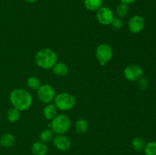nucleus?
<instances>
[{
  "instance_id": "5701e85b",
  "label": "nucleus",
  "mask_w": 156,
  "mask_h": 155,
  "mask_svg": "<svg viewBox=\"0 0 156 155\" xmlns=\"http://www.w3.org/2000/svg\"><path fill=\"white\" fill-rule=\"evenodd\" d=\"M138 81V86L140 89L143 90V91H145V90L147 89L148 87H149V80L146 78L142 77Z\"/></svg>"
},
{
  "instance_id": "ddd939ff",
  "label": "nucleus",
  "mask_w": 156,
  "mask_h": 155,
  "mask_svg": "<svg viewBox=\"0 0 156 155\" xmlns=\"http://www.w3.org/2000/svg\"><path fill=\"white\" fill-rule=\"evenodd\" d=\"M84 5L88 10L91 11V12H96L102 7L103 0H85Z\"/></svg>"
},
{
  "instance_id": "20e7f679",
  "label": "nucleus",
  "mask_w": 156,
  "mask_h": 155,
  "mask_svg": "<svg viewBox=\"0 0 156 155\" xmlns=\"http://www.w3.org/2000/svg\"><path fill=\"white\" fill-rule=\"evenodd\" d=\"M55 106L62 111H67L73 109L76 105V99L74 96L69 93H60L55 96Z\"/></svg>"
},
{
  "instance_id": "2eb2a0df",
  "label": "nucleus",
  "mask_w": 156,
  "mask_h": 155,
  "mask_svg": "<svg viewBox=\"0 0 156 155\" xmlns=\"http://www.w3.org/2000/svg\"><path fill=\"white\" fill-rule=\"evenodd\" d=\"M15 142V137L10 133L3 135L0 138V144L5 147H9L13 145Z\"/></svg>"
},
{
  "instance_id": "9b49d317",
  "label": "nucleus",
  "mask_w": 156,
  "mask_h": 155,
  "mask_svg": "<svg viewBox=\"0 0 156 155\" xmlns=\"http://www.w3.org/2000/svg\"><path fill=\"white\" fill-rule=\"evenodd\" d=\"M32 152L34 155H46L47 153V147L45 143L37 141L32 145Z\"/></svg>"
},
{
  "instance_id": "1a4fd4ad",
  "label": "nucleus",
  "mask_w": 156,
  "mask_h": 155,
  "mask_svg": "<svg viewBox=\"0 0 156 155\" xmlns=\"http://www.w3.org/2000/svg\"><path fill=\"white\" fill-rule=\"evenodd\" d=\"M146 26L145 19L140 15H134L128 21V28L132 33H140Z\"/></svg>"
},
{
  "instance_id": "f257e3e1",
  "label": "nucleus",
  "mask_w": 156,
  "mask_h": 155,
  "mask_svg": "<svg viewBox=\"0 0 156 155\" xmlns=\"http://www.w3.org/2000/svg\"><path fill=\"white\" fill-rule=\"evenodd\" d=\"M9 100L13 107L20 111L28 109L32 103V97L30 93L21 88L14 89L11 92Z\"/></svg>"
},
{
  "instance_id": "a211bd4d",
  "label": "nucleus",
  "mask_w": 156,
  "mask_h": 155,
  "mask_svg": "<svg viewBox=\"0 0 156 155\" xmlns=\"http://www.w3.org/2000/svg\"><path fill=\"white\" fill-rule=\"evenodd\" d=\"M20 118V110L15 107H12L8 110L7 119L11 122H15L18 121Z\"/></svg>"
},
{
  "instance_id": "b1692460",
  "label": "nucleus",
  "mask_w": 156,
  "mask_h": 155,
  "mask_svg": "<svg viewBox=\"0 0 156 155\" xmlns=\"http://www.w3.org/2000/svg\"><path fill=\"white\" fill-rule=\"evenodd\" d=\"M111 24L114 29H117V30H119V29L121 28L123 25V21L120 18H114V20H113Z\"/></svg>"
},
{
  "instance_id": "39448f33",
  "label": "nucleus",
  "mask_w": 156,
  "mask_h": 155,
  "mask_svg": "<svg viewBox=\"0 0 156 155\" xmlns=\"http://www.w3.org/2000/svg\"><path fill=\"white\" fill-rule=\"evenodd\" d=\"M96 57L101 66L109 62L113 56V50L111 46L106 43L100 44L95 51Z\"/></svg>"
},
{
  "instance_id": "423d86ee",
  "label": "nucleus",
  "mask_w": 156,
  "mask_h": 155,
  "mask_svg": "<svg viewBox=\"0 0 156 155\" xmlns=\"http://www.w3.org/2000/svg\"><path fill=\"white\" fill-rule=\"evenodd\" d=\"M55 91L50 84H43L37 90V96L39 100L44 103H49L55 98Z\"/></svg>"
},
{
  "instance_id": "f03ea898",
  "label": "nucleus",
  "mask_w": 156,
  "mask_h": 155,
  "mask_svg": "<svg viewBox=\"0 0 156 155\" xmlns=\"http://www.w3.org/2000/svg\"><path fill=\"white\" fill-rule=\"evenodd\" d=\"M56 53L50 49L44 48L39 50L35 55V63L44 69H50L53 67L57 61Z\"/></svg>"
},
{
  "instance_id": "9d476101",
  "label": "nucleus",
  "mask_w": 156,
  "mask_h": 155,
  "mask_svg": "<svg viewBox=\"0 0 156 155\" xmlns=\"http://www.w3.org/2000/svg\"><path fill=\"white\" fill-rule=\"evenodd\" d=\"M53 144L59 150L65 151L71 146V142L66 136L63 135H58L53 138Z\"/></svg>"
},
{
  "instance_id": "aec40b11",
  "label": "nucleus",
  "mask_w": 156,
  "mask_h": 155,
  "mask_svg": "<svg viewBox=\"0 0 156 155\" xmlns=\"http://www.w3.org/2000/svg\"><path fill=\"white\" fill-rule=\"evenodd\" d=\"M129 12V6L125 3H120L116 8V14L120 18H124Z\"/></svg>"
},
{
  "instance_id": "4468645a",
  "label": "nucleus",
  "mask_w": 156,
  "mask_h": 155,
  "mask_svg": "<svg viewBox=\"0 0 156 155\" xmlns=\"http://www.w3.org/2000/svg\"><path fill=\"white\" fill-rule=\"evenodd\" d=\"M57 115V110L55 105L48 104L44 109V115L47 119L52 120Z\"/></svg>"
},
{
  "instance_id": "f3484780",
  "label": "nucleus",
  "mask_w": 156,
  "mask_h": 155,
  "mask_svg": "<svg viewBox=\"0 0 156 155\" xmlns=\"http://www.w3.org/2000/svg\"><path fill=\"white\" fill-rule=\"evenodd\" d=\"M146 144V141L140 137H136V138H133L132 141L133 148L137 151H141V150H144Z\"/></svg>"
},
{
  "instance_id": "a878e982",
  "label": "nucleus",
  "mask_w": 156,
  "mask_h": 155,
  "mask_svg": "<svg viewBox=\"0 0 156 155\" xmlns=\"http://www.w3.org/2000/svg\"><path fill=\"white\" fill-rule=\"evenodd\" d=\"M25 1L27 2H29V3H34V2H35L38 1V0H25Z\"/></svg>"
},
{
  "instance_id": "6ab92c4d",
  "label": "nucleus",
  "mask_w": 156,
  "mask_h": 155,
  "mask_svg": "<svg viewBox=\"0 0 156 155\" xmlns=\"http://www.w3.org/2000/svg\"><path fill=\"white\" fill-rule=\"evenodd\" d=\"M40 139L42 142L48 143L53 139V132L52 129H45L40 134Z\"/></svg>"
},
{
  "instance_id": "0eeeda50",
  "label": "nucleus",
  "mask_w": 156,
  "mask_h": 155,
  "mask_svg": "<svg viewBox=\"0 0 156 155\" xmlns=\"http://www.w3.org/2000/svg\"><path fill=\"white\" fill-rule=\"evenodd\" d=\"M96 18L101 24L108 25V24H111L114 20V12L110 8L102 6L97 11Z\"/></svg>"
},
{
  "instance_id": "dca6fc26",
  "label": "nucleus",
  "mask_w": 156,
  "mask_h": 155,
  "mask_svg": "<svg viewBox=\"0 0 156 155\" xmlns=\"http://www.w3.org/2000/svg\"><path fill=\"white\" fill-rule=\"evenodd\" d=\"M88 122L84 119H79L76 122L75 124V129L76 132L79 134H84L88 130Z\"/></svg>"
},
{
  "instance_id": "393cba45",
  "label": "nucleus",
  "mask_w": 156,
  "mask_h": 155,
  "mask_svg": "<svg viewBox=\"0 0 156 155\" xmlns=\"http://www.w3.org/2000/svg\"><path fill=\"white\" fill-rule=\"evenodd\" d=\"M122 3H125L126 5H129V4H132V3L135 2L136 0H120Z\"/></svg>"
},
{
  "instance_id": "7ed1b4c3",
  "label": "nucleus",
  "mask_w": 156,
  "mask_h": 155,
  "mask_svg": "<svg viewBox=\"0 0 156 155\" xmlns=\"http://www.w3.org/2000/svg\"><path fill=\"white\" fill-rule=\"evenodd\" d=\"M70 119L67 115L63 114L56 115L54 119H52L51 123L49 125L53 132L58 135H63L69 131L70 128Z\"/></svg>"
},
{
  "instance_id": "f8f14e48",
  "label": "nucleus",
  "mask_w": 156,
  "mask_h": 155,
  "mask_svg": "<svg viewBox=\"0 0 156 155\" xmlns=\"http://www.w3.org/2000/svg\"><path fill=\"white\" fill-rule=\"evenodd\" d=\"M53 72L59 77H62L67 74L69 71V68L63 62H57L53 65Z\"/></svg>"
},
{
  "instance_id": "4be33fe9",
  "label": "nucleus",
  "mask_w": 156,
  "mask_h": 155,
  "mask_svg": "<svg viewBox=\"0 0 156 155\" xmlns=\"http://www.w3.org/2000/svg\"><path fill=\"white\" fill-rule=\"evenodd\" d=\"M146 155H156V141H150L146 144L144 148Z\"/></svg>"
},
{
  "instance_id": "6e6552de",
  "label": "nucleus",
  "mask_w": 156,
  "mask_h": 155,
  "mask_svg": "<svg viewBox=\"0 0 156 155\" xmlns=\"http://www.w3.org/2000/svg\"><path fill=\"white\" fill-rule=\"evenodd\" d=\"M124 77L129 81H136L141 78L143 75V70L140 66L136 65H129L123 71Z\"/></svg>"
},
{
  "instance_id": "412c9836",
  "label": "nucleus",
  "mask_w": 156,
  "mask_h": 155,
  "mask_svg": "<svg viewBox=\"0 0 156 155\" xmlns=\"http://www.w3.org/2000/svg\"><path fill=\"white\" fill-rule=\"evenodd\" d=\"M27 85L29 88L32 90H37V91L40 88V87L41 86V81L39 78H37V77L34 76H32L30 77L27 79Z\"/></svg>"
}]
</instances>
